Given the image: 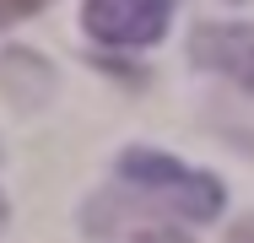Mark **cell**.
<instances>
[{
	"label": "cell",
	"mask_w": 254,
	"mask_h": 243,
	"mask_svg": "<svg viewBox=\"0 0 254 243\" xmlns=\"http://www.w3.org/2000/svg\"><path fill=\"white\" fill-rule=\"evenodd\" d=\"M190 60L238 81L244 92H254V27L249 22H205L190 33Z\"/></svg>",
	"instance_id": "cell-3"
},
{
	"label": "cell",
	"mask_w": 254,
	"mask_h": 243,
	"mask_svg": "<svg viewBox=\"0 0 254 243\" xmlns=\"http://www.w3.org/2000/svg\"><path fill=\"white\" fill-rule=\"evenodd\" d=\"M168 16L173 5L168 0H87L81 5V22L98 44L114 49H146L168 33Z\"/></svg>",
	"instance_id": "cell-2"
},
{
	"label": "cell",
	"mask_w": 254,
	"mask_h": 243,
	"mask_svg": "<svg viewBox=\"0 0 254 243\" xmlns=\"http://www.w3.org/2000/svg\"><path fill=\"white\" fill-rule=\"evenodd\" d=\"M227 243H254V216H249V222H238V227H233V238H227Z\"/></svg>",
	"instance_id": "cell-6"
},
{
	"label": "cell",
	"mask_w": 254,
	"mask_h": 243,
	"mask_svg": "<svg viewBox=\"0 0 254 243\" xmlns=\"http://www.w3.org/2000/svg\"><path fill=\"white\" fill-rule=\"evenodd\" d=\"M119 227H92L98 238H114V243H190L184 233H173V227H152V222H135V216H119L114 205H103Z\"/></svg>",
	"instance_id": "cell-4"
},
{
	"label": "cell",
	"mask_w": 254,
	"mask_h": 243,
	"mask_svg": "<svg viewBox=\"0 0 254 243\" xmlns=\"http://www.w3.org/2000/svg\"><path fill=\"white\" fill-rule=\"evenodd\" d=\"M119 173L135 189H146L152 200H162L184 222H216L222 216V184L211 173H200V168H184V162L162 157V151H125Z\"/></svg>",
	"instance_id": "cell-1"
},
{
	"label": "cell",
	"mask_w": 254,
	"mask_h": 243,
	"mask_svg": "<svg viewBox=\"0 0 254 243\" xmlns=\"http://www.w3.org/2000/svg\"><path fill=\"white\" fill-rule=\"evenodd\" d=\"M0 227H5V200H0Z\"/></svg>",
	"instance_id": "cell-7"
},
{
	"label": "cell",
	"mask_w": 254,
	"mask_h": 243,
	"mask_svg": "<svg viewBox=\"0 0 254 243\" xmlns=\"http://www.w3.org/2000/svg\"><path fill=\"white\" fill-rule=\"evenodd\" d=\"M33 11H44V0H0V27H5V22L33 16Z\"/></svg>",
	"instance_id": "cell-5"
}]
</instances>
